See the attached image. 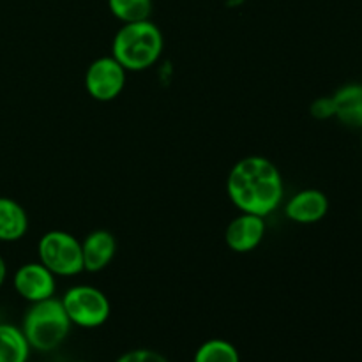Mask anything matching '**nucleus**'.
<instances>
[{
	"mask_svg": "<svg viewBox=\"0 0 362 362\" xmlns=\"http://www.w3.org/2000/svg\"><path fill=\"white\" fill-rule=\"evenodd\" d=\"M57 276L46 269L41 262L23 264L13 276V286L21 299L39 303L55 296Z\"/></svg>",
	"mask_w": 362,
	"mask_h": 362,
	"instance_id": "obj_7",
	"label": "nucleus"
},
{
	"mask_svg": "<svg viewBox=\"0 0 362 362\" xmlns=\"http://www.w3.org/2000/svg\"><path fill=\"white\" fill-rule=\"evenodd\" d=\"M6 276H7V265L6 262H4L2 255H0V288H2L4 281H6Z\"/></svg>",
	"mask_w": 362,
	"mask_h": 362,
	"instance_id": "obj_18",
	"label": "nucleus"
},
{
	"mask_svg": "<svg viewBox=\"0 0 362 362\" xmlns=\"http://www.w3.org/2000/svg\"><path fill=\"white\" fill-rule=\"evenodd\" d=\"M60 300L71 324L81 329L101 327L108 322L112 313V306L105 292L90 285L71 286Z\"/></svg>",
	"mask_w": 362,
	"mask_h": 362,
	"instance_id": "obj_5",
	"label": "nucleus"
},
{
	"mask_svg": "<svg viewBox=\"0 0 362 362\" xmlns=\"http://www.w3.org/2000/svg\"><path fill=\"white\" fill-rule=\"evenodd\" d=\"M165 46L161 30L151 20L124 23L112 42V57L126 71H145L159 60Z\"/></svg>",
	"mask_w": 362,
	"mask_h": 362,
	"instance_id": "obj_2",
	"label": "nucleus"
},
{
	"mask_svg": "<svg viewBox=\"0 0 362 362\" xmlns=\"http://www.w3.org/2000/svg\"><path fill=\"white\" fill-rule=\"evenodd\" d=\"M226 193L240 212L267 218L279 207L285 193L278 166L264 156H247L232 166Z\"/></svg>",
	"mask_w": 362,
	"mask_h": 362,
	"instance_id": "obj_1",
	"label": "nucleus"
},
{
	"mask_svg": "<svg viewBox=\"0 0 362 362\" xmlns=\"http://www.w3.org/2000/svg\"><path fill=\"white\" fill-rule=\"evenodd\" d=\"M71 327L73 324L64 310L62 300L49 297L30 304V308L25 311L20 329L30 349L37 352H52L66 341Z\"/></svg>",
	"mask_w": 362,
	"mask_h": 362,
	"instance_id": "obj_3",
	"label": "nucleus"
},
{
	"mask_svg": "<svg viewBox=\"0 0 362 362\" xmlns=\"http://www.w3.org/2000/svg\"><path fill=\"white\" fill-rule=\"evenodd\" d=\"M127 71L112 55L99 57L85 73V88L95 101L108 103L119 98L126 87Z\"/></svg>",
	"mask_w": 362,
	"mask_h": 362,
	"instance_id": "obj_6",
	"label": "nucleus"
},
{
	"mask_svg": "<svg viewBox=\"0 0 362 362\" xmlns=\"http://www.w3.org/2000/svg\"><path fill=\"white\" fill-rule=\"evenodd\" d=\"M334 99V117L349 127H362V85L350 83L338 88Z\"/></svg>",
	"mask_w": 362,
	"mask_h": 362,
	"instance_id": "obj_12",
	"label": "nucleus"
},
{
	"mask_svg": "<svg viewBox=\"0 0 362 362\" xmlns=\"http://www.w3.org/2000/svg\"><path fill=\"white\" fill-rule=\"evenodd\" d=\"M310 113L311 117H315L317 120H327L332 119L336 113L334 108V99L331 98H318L311 103L310 106Z\"/></svg>",
	"mask_w": 362,
	"mask_h": 362,
	"instance_id": "obj_17",
	"label": "nucleus"
},
{
	"mask_svg": "<svg viewBox=\"0 0 362 362\" xmlns=\"http://www.w3.org/2000/svg\"><path fill=\"white\" fill-rule=\"evenodd\" d=\"M361 147H362V138H361Z\"/></svg>",
	"mask_w": 362,
	"mask_h": 362,
	"instance_id": "obj_20",
	"label": "nucleus"
},
{
	"mask_svg": "<svg viewBox=\"0 0 362 362\" xmlns=\"http://www.w3.org/2000/svg\"><path fill=\"white\" fill-rule=\"evenodd\" d=\"M193 362H240V354L233 343L212 338L198 346Z\"/></svg>",
	"mask_w": 362,
	"mask_h": 362,
	"instance_id": "obj_14",
	"label": "nucleus"
},
{
	"mask_svg": "<svg viewBox=\"0 0 362 362\" xmlns=\"http://www.w3.org/2000/svg\"><path fill=\"white\" fill-rule=\"evenodd\" d=\"M30 350L20 327L0 324V362H27Z\"/></svg>",
	"mask_w": 362,
	"mask_h": 362,
	"instance_id": "obj_13",
	"label": "nucleus"
},
{
	"mask_svg": "<svg viewBox=\"0 0 362 362\" xmlns=\"http://www.w3.org/2000/svg\"><path fill=\"white\" fill-rule=\"evenodd\" d=\"M117 251V240L108 230H94L81 240L83 269L87 272H101L112 264Z\"/></svg>",
	"mask_w": 362,
	"mask_h": 362,
	"instance_id": "obj_10",
	"label": "nucleus"
},
{
	"mask_svg": "<svg viewBox=\"0 0 362 362\" xmlns=\"http://www.w3.org/2000/svg\"><path fill=\"white\" fill-rule=\"evenodd\" d=\"M39 262L60 278H71L83 272L81 243L69 232L49 230L39 239Z\"/></svg>",
	"mask_w": 362,
	"mask_h": 362,
	"instance_id": "obj_4",
	"label": "nucleus"
},
{
	"mask_svg": "<svg viewBox=\"0 0 362 362\" xmlns=\"http://www.w3.org/2000/svg\"><path fill=\"white\" fill-rule=\"evenodd\" d=\"M329 211V200L320 189H303L293 194L285 207L290 221L299 225H311L325 218Z\"/></svg>",
	"mask_w": 362,
	"mask_h": 362,
	"instance_id": "obj_9",
	"label": "nucleus"
},
{
	"mask_svg": "<svg viewBox=\"0 0 362 362\" xmlns=\"http://www.w3.org/2000/svg\"><path fill=\"white\" fill-rule=\"evenodd\" d=\"M108 7L122 23L148 20L152 14V0H108Z\"/></svg>",
	"mask_w": 362,
	"mask_h": 362,
	"instance_id": "obj_15",
	"label": "nucleus"
},
{
	"mask_svg": "<svg viewBox=\"0 0 362 362\" xmlns=\"http://www.w3.org/2000/svg\"><path fill=\"white\" fill-rule=\"evenodd\" d=\"M115 362H170L163 354L151 349H134L122 354Z\"/></svg>",
	"mask_w": 362,
	"mask_h": 362,
	"instance_id": "obj_16",
	"label": "nucleus"
},
{
	"mask_svg": "<svg viewBox=\"0 0 362 362\" xmlns=\"http://www.w3.org/2000/svg\"><path fill=\"white\" fill-rule=\"evenodd\" d=\"M71 362H87V361H71Z\"/></svg>",
	"mask_w": 362,
	"mask_h": 362,
	"instance_id": "obj_19",
	"label": "nucleus"
},
{
	"mask_svg": "<svg viewBox=\"0 0 362 362\" xmlns=\"http://www.w3.org/2000/svg\"><path fill=\"white\" fill-rule=\"evenodd\" d=\"M28 230L27 211L16 200L0 197V243H16Z\"/></svg>",
	"mask_w": 362,
	"mask_h": 362,
	"instance_id": "obj_11",
	"label": "nucleus"
},
{
	"mask_svg": "<svg viewBox=\"0 0 362 362\" xmlns=\"http://www.w3.org/2000/svg\"><path fill=\"white\" fill-rule=\"evenodd\" d=\"M265 219L257 214L240 212L228 223L225 230V243L235 253H250L257 250L265 237Z\"/></svg>",
	"mask_w": 362,
	"mask_h": 362,
	"instance_id": "obj_8",
	"label": "nucleus"
}]
</instances>
